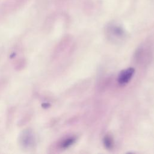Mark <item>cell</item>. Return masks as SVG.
I'll use <instances>...</instances> for the list:
<instances>
[{"instance_id":"obj_1","label":"cell","mask_w":154,"mask_h":154,"mask_svg":"<svg viewBox=\"0 0 154 154\" xmlns=\"http://www.w3.org/2000/svg\"><path fill=\"white\" fill-rule=\"evenodd\" d=\"M135 73V69L132 67L122 70L118 76V82L120 84H126L129 82Z\"/></svg>"},{"instance_id":"obj_2","label":"cell","mask_w":154,"mask_h":154,"mask_svg":"<svg viewBox=\"0 0 154 154\" xmlns=\"http://www.w3.org/2000/svg\"><path fill=\"white\" fill-rule=\"evenodd\" d=\"M103 144L105 147L108 149L112 148L114 145L112 138L109 135H106L103 138Z\"/></svg>"},{"instance_id":"obj_3","label":"cell","mask_w":154,"mask_h":154,"mask_svg":"<svg viewBox=\"0 0 154 154\" xmlns=\"http://www.w3.org/2000/svg\"><path fill=\"white\" fill-rule=\"evenodd\" d=\"M76 141V138L75 137H70L67 138V140H66V141H64L63 143V147H68L69 146H70L71 145H72Z\"/></svg>"}]
</instances>
